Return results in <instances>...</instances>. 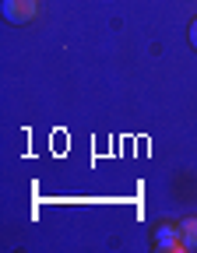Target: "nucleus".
I'll return each mask as SVG.
<instances>
[{
    "mask_svg": "<svg viewBox=\"0 0 197 253\" xmlns=\"http://www.w3.org/2000/svg\"><path fill=\"white\" fill-rule=\"evenodd\" d=\"M180 232H183V243H187V250H194V246H197V218H187L183 225H180Z\"/></svg>",
    "mask_w": 197,
    "mask_h": 253,
    "instance_id": "nucleus-3",
    "label": "nucleus"
},
{
    "mask_svg": "<svg viewBox=\"0 0 197 253\" xmlns=\"http://www.w3.org/2000/svg\"><path fill=\"white\" fill-rule=\"evenodd\" d=\"M190 46H194V49H197V18H194V21H190Z\"/></svg>",
    "mask_w": 197,
    "mask_h": 253,
    "instance_id": "nucleus-4",
    "label": "nucleus"
},
{
    "mask_svg": "<svg viewBox=\"0 0 197 253\" xmlns=\"http://www.w3.org/2000/svg\"><path fill=\"white\" fill-rule=\"evenodd\" d=\"M36 14H39V4H36V0H4V18H7L11 25H28Z\"/></svg>",
    "mask_w": 197,
    "mask_h": 253,
    "instance_id": "nucleus-1",
    "label": "nucleus"
},
{
    "mask_svg": "<svg viewBox=\"0 0 197 253\" xmlns=\"http://www.w3.org/2000/svg\"><path fill=\"white\" fill-rule=\"evenodd\" d=\"M155 246H158V250H187L183 232H180V229H169V225H162V229L155 232Z\"/></svg>",
    "mask_w": 197,
    "mask_h": 253,
    "instance_id": "nucleus-2",
    "label": "nucleus"
}]
</instances>
